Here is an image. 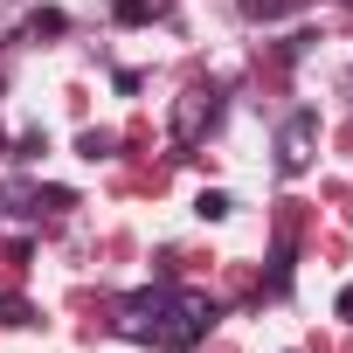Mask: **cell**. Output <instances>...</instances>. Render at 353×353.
Segmentation results:
<instances>
[{"label": "cell", "instance_id": "6da1fadb", "mask_svg": "<svg viewBox=\"0 0 353 353\" xmlns=\"http://www.w3.org/2000/svg\"><path fill=\"white\" fill-rule=\"evenodd\" d=\"M215 298L208 291H181V284H166V305H159V332H152V346L159 353H194L208 332H215Z\"/></svg>", "mask_w": 353, "mask_h": 353}, {"label": "cell", "instance_id": "7a4b0ae2", "mask_svg": "<svg viewBox=\"0 0 353 353\" xmlns=\"http://www.w3.org/2000/svg\"><path fill=\"white\" fill-rule=\"evenodd\" d=\"M222 125V83H188L173 97V145H201Z\"/></svg>", "mask_w": 353, "mask_h": 353}, {"label": "cell", "instance_id": "3957f363", "mask_svg": "<svg viewBox=\"0 0 353 353\" xmlns=\"http://www.w3.org/2000/svg\"><path fill=\"white\" fill-rule=\"evenodd\" d=\"M312 159H319V111L298 104V111L277 125V173H284V181H298Z\"/></svg>", "mask_w": 353, "mask_h": 353}, {"label": "cell", "instance_id": "277c9868", "mask_svg": "<svg viewBox=\"0 0 353 353\" xmlns=\"http://www.w3.org/2000/svg\"><path fill=\"white\" fill-rule=\"evenodd\" d=\"M159 305H166V284H145V291L118 298V305H111V332H118V339L152 346V332H159Z\"/></svg>", "mask_w": 353, "mask_h": 353}, {"label": "cell", "instance_id": "5b68a950", "mask_svg": "<svg viewBox=\"0 0 353 353\" xmlns=\"http://www.w3.org/2000/svg\"><path fill=\"white\" fill-rule=\"evenodd\" d=\"M0 208H8V215H63V208H77V194H70V188H28V181H8V188H0Z\"/></svg>", "mask_w": 353, "mask_h": 353}, {"label": "cell", "instance_id": "8992f818", "mask_svg": "<svg viewBox=\"0 0 353 353\" xmlns=\"http://www.w3.org/2000/svg\"><path fill=\"white\" fill-rule=\"evenodd\" d=\"M173 0H111V21L118 28H145V21H166Z\"/></svg>", "mask_w": 353, "mask_h": 353}, {"label": "cell", "instance_id": "52a82bcc", "mask_svg": "<svg viewBox=\"0 0 353 353\" xmlns=\"http://www.w3.org/2000/svg\"><path fill=\"white\" fill-rule=\"evenodd\" d=\"M291 236H277V250H270V291H291Z\"/></svg>", "mask_w": 353, "mask_h": 353}, {"label": "cell", "instance_id": "ba28073f", "mask_svg": "<svg viewBox=\"0 0 353 353\" xmlns=\"http://www.w3.org/2000/svg\"><path fill=\"white\" fill-rule=\"evenodd\" d=\"M305 0H243V14L250 21H284V14H298Z\"/></svg>", "mask_w": 353, "mask_h": 353}, {"label": "cell", "instance_id": "9c48e42d", "mask_svg": "<svg viewBox=\"0 0 353 353\" xmlns=\"http://www.w3.org/2000/svg\"><path fill=\"white\" fill-rule=\"evenodd\" d=\"M194 215H201V222H229V215H236V201H229L222 188H208V194L194 201Z\"/></svg>", "mask_w": 353, "mask_h": 353}, {"label": "cell", "instance_id": "30bf717a", "mask_svg": "<svg viewBox=\"0 0 353 353\" xmlns=\"http://www.w3.org/2000/svg\"><path fill=\"white\" fill-rule=\"evenodd\" d=\"M63 28H70L63 8H35V14H28V35H63Z\"/></svg>", "mask_w": 353, "mask_h": 353}, {"label": "cell", "instance_id": "8fae6325", "mask_svg": "<svg viewBox=\"0 0 353 353\" xmlns=\"http://www.w3.org/2000/svg\"><path fill=\"white\" fill-rule=\"evenodd\" d=\"M77 152H83V159H111V152H118V132H83Z\"/></svg>", "mask_w": 353, "mask_h": 353}, {"label": "cell", "instance_id": "7c38bea8", "mask_svg": "<svg viewBox=\"0 0 353 353\" xmlns=\"http://www.w3.org/2000/svg\"><path fill=\"white\" fill-rule=\"evenodd\" d=\"M0 319H8V325H35V305L28 298H0Z\"/></svg>", "mask_w": 353, "mask_h": 353}, {"label": "cell", "instance_id": "4fadbf2b", "mask_svg": "<svg viewBox=\"0 0 353 353\" xmlns=\"http://www.w3.org/2000/svg\"><path fill=\"white\" fill-rule=\"evenodd\" d=\"M339 319H353V284H346V291H339Z\"/></svg>", "mask_w": 353, "mask_h": 353}, {"label": "cell", "instance_id": "5bb4252c", "mask_svg": "<svg viewBox=\"0 0 353 353\" xmlns=\"http://www.w3.org/2000/svg\"><path fill=\"white\" fill-rule=\"evenodd\" d=\"M0 152H8V125H0Z\"/></svg>", "mask_w": 353, "mask_h": 353}]
</instances>
